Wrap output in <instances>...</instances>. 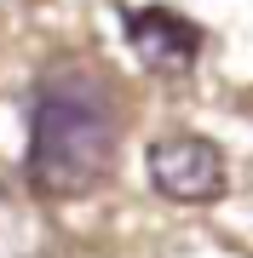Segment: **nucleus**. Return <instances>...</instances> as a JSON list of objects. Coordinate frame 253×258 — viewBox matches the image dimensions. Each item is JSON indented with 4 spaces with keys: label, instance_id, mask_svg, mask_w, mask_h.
Returning <instances> with one entry per match:
<instances>
[{
    "label": "nucleus",
    "instance_id": "obj_1",
    "mask_svg": "<svg viewBox=\"0 0 253 258\" xmlns=\"http://www.w3.org/2000/svg\"><path fill=\"white\" fill-rule=\"evenodd\" d=\"M115 166V98L92 69L58 63L29 98V184L40 195H92Z\"/></svg>",
    "mask_w": 253,
    "mask_h": 258
},
{
    "label": "nucleus",
    "instance_id": "obj_2",
    "mask_svg": "<svg viewBox=\"0 0 253 258\" xmlns=\"http://www.w3.org/2000/svg\"><path fill=\"white\" fill-rule=\"evenodd\" d=\"M150 184L167 195V201L201 207L225 195V155H219L213 138H196V132H173V138L150 144Z\"/></svg>",
    "mask_w": 253,
    "mask_h": 258
},
{
    "label": "nucleus",
    "instance_id": "obj_3",
    "mask_svg": "<svg viewBox=\"0 0 253 258\" xmlns=\"http://www.w3.org/2000/svg\"><path fill=\"white\" fill-rule=\"evenodd\" d=\"M121 29L150 69H190L201 52V29L173 6H132L121 18Z\"/></svg>",
    "mask_w": 253,
    "mask_h": 258
}]
</instances>
